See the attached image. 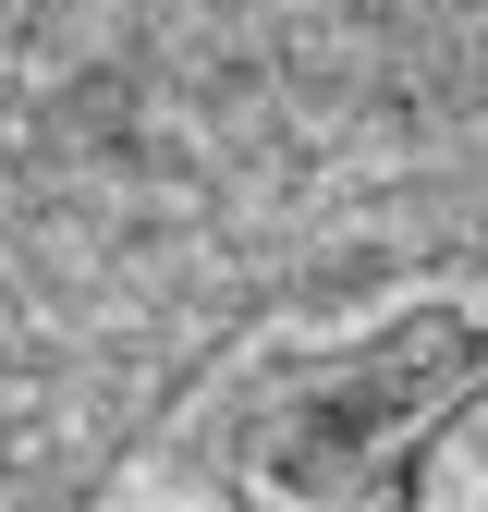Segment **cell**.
Instances as JSON below:
<instances>
[{"label":"cell","instance_id":"6da1fadb","mask_svg":"<svg viewBox=\"0 0 488 512\" xmlns=\"http://www.w3.org/2000/svg\"><path fill=\"white\" fill-rule=\"evenodd\" d=\"M196 488H208L220 512H342V500H318V476H305L281 439H269V452H244V464H220V476H196ZM354 512H488V464H476V476H464V464H440V427H427L403 464L366 476V500H354Z\"/></svg>","mask_w":488,"mask_h":512}]
</instances>
